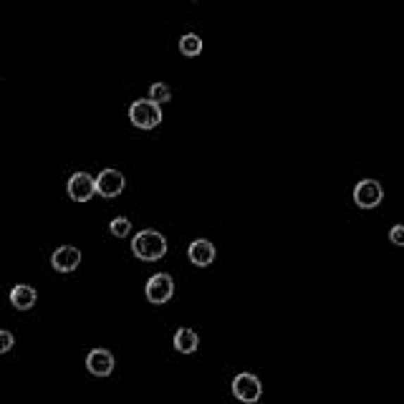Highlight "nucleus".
<instances>
[{
    "label": "nucleus",
    "instance_id": "nucleus-9",
    "mask_svg": "<svg viewBox=\"0 0 404 404\" xmlns=\"http://www.w3.org/2000/svg\"><path fill=\"white\" fill-rule=\"evenodd\" d=\"M86 369L94 377H109L114 372V356L109 349H94L86 356Z\"/></svg>",
    "mask_w": 404,
    "mask_h": 404
},
{
    "label": "nucleus",
    "instance_id": "nucleus-2",
    "mask_svg": "<svg viewBox=\"0 0 404 404\" xmlns=\"http://www.w3.org/2000/svg\"><path fill=\"white\" fill-rule=\"evenodd\" d=\"M129 119H132L134 127L139 129H154L162 124V106H157L149 99H137V102L129 106Z\"/></svg>",
    "mask_w": 404,
    "mask_h": 404
},
{
    "label": "nucleus",
    "instance_id": "nucleus-18",
    "mask_svg": "<svg viewBox=\"0 0 404 404\" xmlns=\"http://www.w3.org/2000/svg\"><path fill=\"white\" fill-rule=\"evenodd\" d=\"M0 79H3V76H0Z\"/></svg>",
    "mask_w": 404,
    "mask_h": 404
},
{
    "label": "nucleus",
    "instance_id": "nucleus-17",
    "mask_svg": "<svg viewBox=\"0 0 404 404\" xmlns=\"http://www.w3.org/2000/svg\"><path fill=\"white\" fill-rule=\"evenodd\" d=\"M389 238H392L394 245H404V225H394Z\"/></svg>",
    "mask_w": 404,
    "mask_h": 404
},
{
    "label": "nucleus",
    "instance_id": "nucleus-8",
    "mask_svg": "<svg viewBox=\"0 0 404 404\" xmlns=\"http://www.w3.org/2000/svg\"><path fill=\"white\" fill-rule=\"evenodd\" d=\"M51 266L59 273H71L81 266V250L73 245H61L56 247V253L51 255Z\"/></svg>",
    "mask_w": 404,
    "mask_h": 404
},
{
    "label": "nucleus",
    "instance_id": "nucleus-5",
    "mask_svg": "<svg viewBox=\"0 0 404 404\" xmlns=\"http://www.w3.org/2000/svg\"><path fill=\"white\" fill-rule=\"evenodd\" d=\"M233 394H235V399H240V402L255 404L260 399V394H263V384H260V379L255 374L243 372V374H238L235 379H233Z\"/></svg>",
    "mask_w": 404,
    "mask_h": 404
},
{
    "label": "nucleus",
    "instance_id": "nucleus-16",
    "mask_svg": "<svg viewBox=\"0 0 404 404\" xmlns=\"http://www.w3.org/2000/svg\"><path fill=\"white\" fill-rule=\"evenodd\" d=\"M13 344H16V336L11 331H6V329H0V354H8L13 349Z\"/></svg>",
    "mask_w": 404,
    "mask_h": 404
},
{
    "label": "nucleus",
    "instance_id": "nucleus-6",
    "mask_svg": "<svg viewBox=\"0 0 404 404\" xmlns=\"http://www.w3.org/2000/svg\"><path fill=\"white\" fill-rule=\"evenodd\" d=\"M94 185H97V195L111 200L116 197V195H121V190L127 188V180H124V175H121L119 169L109 167V169H102L99 177H94Z\"/></svg>",
    "mask_w": 404,
    "mask_h": 404
},
{
    "label": "nucleus",
    "instance_id": "nucleus-10",
    "mask_svg": "<svg viewBox=\"0 0 404 404\" xmlns=\"http://www.w3.org/2000/svg\"><path fill=\"white\" fill-rule=\"evenodd\" d=\"M188 255H190V260H192L195 266L205 268V266H210L212 260H215V245H212L210 240H202V238H200V240L190 243Z\"/></svg>",
    "mask_w": 404,
    "mask_h": 404
},
{
    "label": "nucleus",
    "instance_id": "nucleus-1",
    "mask_svg": "<svg viewBox=\"0 0 404 404\" xmlns=\"http://www.w3.org/2000/svg\"><path fill=\"white\" fill-rule=\"evenodd\" d=\"M132 250L139 260L152 263V260H159L167 255V238L162 233H157V230H142V233L134 235Z\"/></svg>",
    "mask_w": 404,
    "mask_h": 404
},
{
    "label": "nucleus",
    "instance_id": "nucleus-12",
    "mask_svg": "<svg viewBox=\"0 0 404 404\" xmlns=\"http://www.w3.org/2000/svg\"><path fill=\"white\" fill-rule=\"evenodd\" d=\"M197 346H200V336L192 329H180V331L175 333V349L180 351V354H195Z\"/></svg>",
    "mask_w": 404,
    "mask_h": 404
},
{
    "label": "nucleus",
    "instance_id": "nucleus-11",
    "mask_svg": "<svg viewBox=\"0 0 404 404\" xmlns=\"http://www.w3.org/2000/svg\"><path fill=\"white\" fill-rule=\"evenodd\" d=\"M36 301H38L36 288L28 283H18L11 290V303H13V308H18V311H28V308L36 306Z\"/></svg>",
    "mask_w": 404,
    "mask_h": 404
},
{
    "label": "nucleus",
    "instance_id": "nucleus-3",
    "mask_svg": "<svg viewBox=\"0 0 404 404\" xmlns=\"http://www.w3.org/2000/svg\"><path fill=\"white\" fill-rule=\"evenodd\" d=\"M145 293L149 303L162 306V303H167L169 298H172V293H175V281H172L169 273H157V276H152L149 281H147Z\"/></svg>",
    "mask_w": 404,
    "mask_h": 404
},
{
    "label": "nucleus",
    "instance_id": "nucleus-7",
    "mask_svg": "<svg viewBox=\"0 0 404 404\" xmlns=\"http://www.w3.org/2000/svg\"><path fill=\"white\" fill-rule=\"evenodd\" d=\"M68 195H71L73 202H89L94 195H97V185H94V177L89 172H76L68 180Z\"/></svg>",
    "mask_w": 404,
    "mask_h": 404
},
{
    "label": "nucleus",
    "instance_id": "nucleus-13",
    "mask_svg": "<svg viewBox=\"0 0 404 404\" xmlns=\"http://www.w3.org/2000/svg\"><path fill=\"white\" fill-rule=\"evenodd\" d=\"M180 51L182 56H200L202 54V38L197 33H185L180 38Z\"/></svg>",
    "mask_w": 404,
    "mask_h": 404
},
{
    "label": "nucleus",
    "instance_id": "nucleus-14",
    "mask_svg": "<svg viewBox=\"0 0 404 404\" xmlns=\"http://www.w3.org/2000/svg\"><path fill=\"white\" fill-rule=\"evenodd\" d=\"M149 102H154L157 106L172 102V89L167 84H152L149 86Z\"/></svg>",
    "mask_w": 404,
    "mask_h": 404
},
{
    "label": "nucleus",
    "instance_id": "nucleus-15",
    "mask_svg": "<svg viewBox=\"0 0 404 404\" xmlns=\"http://www.w3.org/2000/svg\"><path fill=\"white\" fill-rule=\"evenodd\" d=\"M109 230H111L114 238H127L129 233H132V223H129V217H114L111 225H109Z\"/></svg>",
    "mask_w": 404,
    "mask_h": 404
},
{
    "label": "nucleus",
    "instance_id": "nucleus-4",
    "mask_svg": "<svg viewBox=\"0 0 404 404\" xmlns=\"http://www.w3.org/2000/svg\"><path fill=\"white\" fill-rule=\"evenodd\" d=\"M381 200H384V190L377 180H362L354 188V202L362 210H374L381 205Z\"/></svg>",
    "mask_w": 404,
    "mask_h": 404
}]
</instances>
